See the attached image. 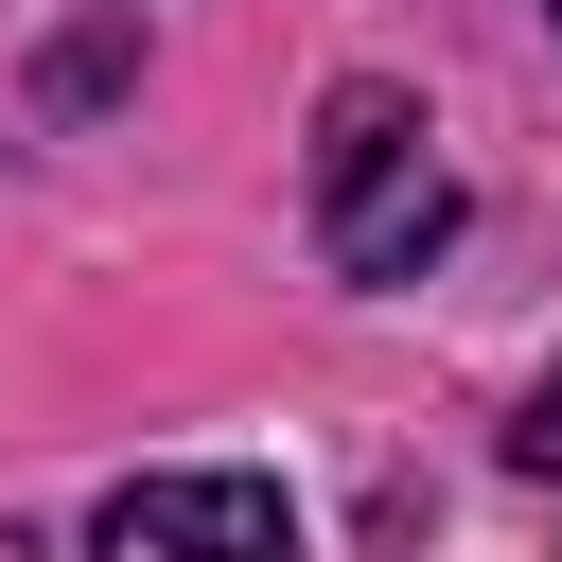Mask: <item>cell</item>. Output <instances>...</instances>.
I'll list each match as a JSON object with an SVG mask.
<instances>
[{"label":"cell","mask_w":562,"mask_h":562,"mask_svg":"<svg viewBox=\"0 0 562 562\" xmlns=\"http://www.w3.org/2000/svg\"><path fill=\"white\" fill-rule=\"evenodd\" d=\"M316 246H334V281H422L457 246V176L422 158V105L369 70L316 105Z\"/></svg>","instance_id":"cell-1"},{"label":"cell","mask_w":562,"mask_h":562,"mask_svg":"<svg viewBox=\"0 0 562 562\" xmlns=\"http://www.w3.org/2000/svg\"><path fill=\"white\" fill-rule=\"evenodd\" d=\"M88 562H299V509H281V474H140V492H105Z\"/></svg>","instance_id":"cell-2"},{"label":"cell","mask_w":562,"mask_h":562,"mask_svg":"<svg viewBox=\"0 0 562 562\" xmlns=\"http://www.w3.org/2000/svg\"><path fill=\"white\" fill-rule=\"evenodd\" d=\"M509 457H527V474H544V492H562V369H544V404H527V422H509Z\"/></svg>","instance_id":"cell-3"},{"label":"cell","mask_w":562,"mask_h":562,"mask_svg":"<svg viewBox=\"0 0 562 562\" xmlns=\"http://www.w3.org/2000/svg\"><path fill=\"white\" fill-rule=\"evenodd\" d=\"M544 18H562V0H544Z\"/></svg>","instance_id":"cell-4"}]
</instances>
